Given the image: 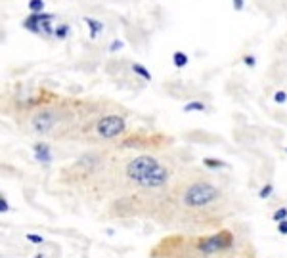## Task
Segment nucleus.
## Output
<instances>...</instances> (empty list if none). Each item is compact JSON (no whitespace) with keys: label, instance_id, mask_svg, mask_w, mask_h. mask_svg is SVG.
I'll use <instances>...</instances> for the list:
<instances>
[{"label":"nucleus","instance_id":"393cba45","mask_svg":"<svg viewBox=\"0 0 287 258\" xmlns=\"http://www.w3.org/2000/svg\"><path fill=\"white\" fill-rule=\"evenodd\" d=\"M0 197H2V193H0Z\"/></svg>","mask_w":287,"mask_h":258},{"label":"nucleus","instance_id":"a211bd4d","mask_svg":"<svg viewBox=\"0 0 287 258\" xmlns=\"http://www.w3.org/2000/svg\"><path fill=\"white\" fill-rule=\"evenodd\" d=\"M123 46H125V42H123L121 38H115L113 42L109 44V52H119Z\"/></svg>","mask_w":287,"mask_h":258},{"label":"nucleus","instance_id":"ddd939ff","mask_svg":"<svg viewBox=\"0 0 287 258\" xmlns=\"http://www.w3.org/2000/svg\"><path fill=\"white\" fill-rule=\"evenodd\" d=\"M44 8H46L44 0H29L31 14H40V12H44Z\"/></svg>","mask_w":287,"mask_h":258},{"label":"nucleus","instance_id":"a878e982","mask_svg":"<svg viewBox=\"0 0 287 258\" xmlns=\"http://www.w3.org/2000/svg\"><path fill=\"white\" fill-rule=\"evenodd\" d=\"M285 151H287V149H285Z\"/></svg>","mask_w":287,"mask_h":258},{"label":"nucleus","instance_id":"4468645a","mask_svg":"<svg viewBox=\"0 0 287 258\" xmlns=\"http://www.w3.org/2000/svg\"><path fill=\"white\" fill-rule=\"evenodd\" d=\"M40 31H42V35H46V37H54L52 21H42V23H40Z\"/></svg>","mask_w":287,"mask_h":258},{"label":"nucleus","instance_id":"1a4fd4ad","mask_svg":"<svg viewBox=\"0 0 287 258\" xmlns=\"http://www.w3.org/2000/svg\"><path fill=\"white\" fill-rule=\"evenodd\" d=\"M69 33H71L69 23H61L58 27H54V37L58 38V40H65V38L69 37Z\"/></svg>","mask_w":287,"mask_h":258},{"label":"nucleus","instance_id":"2eb2a0df","mask_svg":"<svg viewBox=\"0 0 287 258\" xmlns=\"http://www.w3.org/2000/svg\"><path fill=\"white\" fill-rule=\"evenodd\" d=\"M272 193H274V186H272V184H266L265 188L258 191V197H260V199H268L270 195H272Z\"/></svg>","mask_w":287,"mask_h":258},{"label":"nucleus","instance_id":"f3484780","mask_svg":"<svg viewBox=\"0 0 287 258\" xmlns=\"http://www.w3.org/2000/svg\"><path fill=\"white\" fill-rule=\"evenodd\" d=\"M274 101H276V104H280V106H283V104H287V92L278 90V92H276V94H274Z\"/></svg>","mask_w":287,"mask_h":258},{"label":"nucleus","instance_id":"dca6fc26","mask_svg":"<svg viewBox=\"0 0 287 258\" xmlns=\"http://www.w3.org/2000/svg\"><path fill=\"white\" fill-rule=\"evenodd\" d=\"M287 218V209L285 207H281V209H278L276 213L272 214V220L274 222H280V220H285Z\"/></svg>","mask_w":287,"mask_h":258},{"label":"nucleus","instance_id":"0eeeda50","mask_svg":"<svg viewBox=\"0 0 287 258\" xmlns=\"http://www.w3.org/2000/svg\"><path fill=\"white\" fill-rule=\"evenodd\" d=\"M84 23H86V27H88V35H90V38H96L104 33V23L100 21V19L84 17Z\"/></svg>","mask_w":287,"mask_h":258},{"label":"nucleus","instance_id":"39448f33","mask_svg":"<svg viewBox=\"0 0 287 258\" xmlns=\"http://www.w3.org/2000/svg\"><path fill=\"white\" fill-rule=\"evenodd\" d=\"M56 15L46 14V12H40V14H29L25 19H23V29L33 33V35H42L40 31V23L42 21H52Z\"/></svg>","mask_w":287,"mask_h":258},{"label":"nucleus","instance_id":"4be33fe9","mask_svg":"<svg viewBox=\"0 0 287 258\" xmlns=\"http://www.w3.org/2000/svg\"><path fill=\"white\" fill-rule=\"evenodd\" d=\"M232 4H234L235 12H242L243 8H245V0H232Z\"/></svg>","mask_w":287,"mask_h":258},{"label":"nucleus","instance_id":"20e7f679","mask_svg":"<svg viewBox=\"0 0 287 258\" xmlns=\"http://www.w3.org/2000/svg\"><path fill=\"white\" fill-rule=\"evenodd\" d=\"M56 122H58V115L54 109H42V111H38V113L33 115V119H31V128L33 132H37L40 136H44V134H50L56 126Z\"/></svg>","mask_w":287,"mask_h":258},{"label":"nucleus","instance_id":"6e6552de","mask_svg":"<svg viewBox=\"0 0 287 258\" xmlns=\"http://www.w3.org/2000/svg\"><path fill=\"white\" fill-rule=\"evenodd\" d=\"M173 63H174V67L176 69H184L189 63L188 54L182 52V50H176V52L173 54Z\"/></svg>","mask_w":287,"mask_h":258},{"label":"nucleus","instance_id":"423d86ee","mask_svg":"<svg viewBox=\"0 0 287 258\" xmlns=\"http://www.w3.org/2000/svg\"><path fill=\"white\" fill-rule=\"evenodd\" d=\"M33 155H35V159L38 163H50L52 161V151H50V145L46 144V142H37V144L33 145Z\"/></svg>","mask_w":287,"mask_h":258},{"label":"nucleus","instance_id":"9b49d317","mask_svg":"<svg viewBox=\"0 0 287 258\" xmlns=\"http://www.w3.org/2000/svg\"><path fill=\"white\" fill-rule=\"evenodd\" d=\"M207 107H205L203 101H199V99H196V101H189V104H186L184 106V113H194V111H205Z\"/></svg>","mask_w":287,"mask_h":258},{"label":"nucleus","instance_id":"6ab92c4d","mask_svg":"<svg viewBox=\"0 0 287 258\" xmlns=\"http://www.w3.org/2000/svg\"><path fill=\"white\" fill-rule=\"evenodd\" d=\"M243 63H245L247 67H255V65H257V58H255V56H245V58H243Z\"/></svg>","mask_w":287,"mask_h":258},{"label":"nucleus","instance_id":"5701e85b","mask_svg":"<svg viewBox=\"0 0 287 258\" xmlns=\"http://www.w3.org/2000/svg\"><path fill=\"white\" fill-rule=\"evenodd\" d=\"M10 211V205H8V201L4 197H0V213H8Z\"/></svg>","mask_w":287,"mask_h":258},{"label":"nucleus","instance_id":"f03ea898","mask_svg":"<svg viewBox=\"0 0 287 258\" xmlns=\"http://www.w3.org/2000/svg\"><path fill=\"white\" fill-rule=\"evenodd\" d=\"M220 199H222V191L214 184L207 180H196L184 188L180 203L189 211H199V209H209L217 205Z\"/></svg>","mask_w":287,"mask_h":258},{"label":"nucleus","instance_id":"f257e3e1","mask_svg":"<svg viewBox=\"0 0 287 258\" xmlns=\"http://www.w3.org/2000/svg\"><path fill=\"white\" fill-rule=\"evenodd\" d=\"M125 174L132 184L144 190H161L171 182V168L153 155H138L129 161Z\"/></svg>","mask_w":287,"mask_h":258},{"label":"nucleus","instance_id":"aec40b11","mask_svg":"<svg viewBox=\"0 0 287 258\" xmlns=\"http://www.w3.org/2000/svg\"><path fill=\"white\" fill-rule=\"evenodd\" d=\"M278 234L280 236H287V218L278 222Z\"/></svg>","mask_w":287,"mask_h":258},{"label":"nucleus","instance_id":"b1692460","mask_svg":"<svg viewBox=\"0 0 287 258\" xmlns=\"http://www.w3.org/2000/svg\"><path fill=\"white\" fill-rule=\"evenodd\" d=\"M35 258H42V254H37V256H35Z\"/></svg>","mask_w":287,"mask_h":258},{"label":"nucleus","instance_id":"412c9836","mask_svg":"<svg viewBox=\"0 0 287 258\" xmlns=\"http://www.w3.org/2000/svg\"><path fill=\"white\" fill-rule=\"evenodd\" d=\"M27 239H29L31 243H35V245H40L42 241H44L42 237H40V236H35V234H27Z\"/></svg>","mask_w":287,"mask_h":258},{"label":"nucleus","instance_id":"9d476101","mask_svg":"<svg viewBox=\"0 0 287 258\" xmlns=\"http://www.w3.org/2000/svg\"><path fill=\"white\" fill-rule=\"evenodd\" d=\"M203 165H205L207 168H211V170H219V168H226V167H228L224 161L212 159V157H205V159H203Z\"/></svg>","mask_w":287,"mask_h":258},{"label":"nucleus","instance_id":"f8f14e48","mask_svg":"<svg viewBox=\"0 0 287 258\" xmlns=\"http://www.w3.org/2000/svg\"><path fill=\"white\" fill-rule=\"evenodd\" d=\"M130 67H132V71H134L138 76H142L144 81H151V73L146 67H144V65H140V63H132Z\"/></svg>","mask_w":287,"mask_h":258},{"label":"nucleus","instance_id":"7ed1b4c3","mask_svg":"<svg viewBox=\"0 0 287 258\" xmlns=\"http://www.w3.org/2000/svg\"><path fill=\"white\" fill-rule=\"evenodd\" d=\"M127 130V121L123 115H106L96 122V132L104 140H113L119 138Z\"/></svg>","mask_w":287,"mask_h":258}]
</instances>
